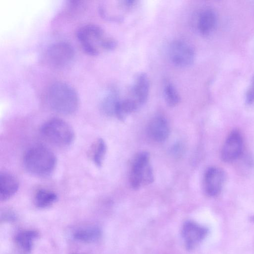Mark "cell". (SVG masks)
<instances>
[{
    "mask_svg": "<svg viewBox=\"0 0 254 254\" xmlns=\"http://www.w3.org/2000/svg\"><path fill=\"white\" fill-rule=\"evenodd\" d=\"M41 133L50 143L59 147H67L73 142L75 135L71 127L64 120L52 118L41 127Z\"/></svg>",
    "mask_w": 254,
    "mask_h": 254,
    "instance_id": "4",
    "label": "cell"
},
{
    "mask_svg": "<svg viewBox=\"0 0 254 254\" xmlns=\"http://www.w3.org/2000/svg\"><path fill=\"white\" fill-rule=\"evenodd\" d=\"M124 4L126 5L127 6H130L133 5L136 1L135 0H124Z\"/></svg>",
    "mask_w": 254,
    "mask_h": 254,
    "instance_id": "25",
    "label": "cell"
},
{
    "mask_svg": "<svg viewBox=\"0 0 254 254\" xmlns=\"http://www.w3.org/2000/svg\"><path fill=\"white\" fill-rule=\"evenodd\" d=\"M246 101L248 104H252L254 102V76L250 87L246 94Z\"/></svg>",
    "mask_w": 254,
    "mask_h": 254,
    "instance_id": "24",
    "label": "cell"
},
{
    "mask_svg": "<svg viewBox=\"0 0 254 254\" xmlns=\"http://www.w3.org/2000/svg\"><path fill=\"white\" fill-rule=\"evenodd\" d=\"M164 95L166 103L171 107L176 106L180 101V96L176 89L170 83L165 84Z\"/></svg>",
    "mask_w": 254,
    "mask_h": 254,
    "instance_id": "21",
    "label": "cell"
},
{
    "mask_svg": "<svg viewBox=\"0 0 254 254\" xmlns=\"http://www.w3.org/2000/svg\"><path fill=\"white\" fill-rule=\"evenodd\" d=\"M149 155L141 152L134 158L130 175V184L132 189L137 190L142 185V173L145 166L149 164Z\"/></svg>",
    "mask_w": 254,
    "mask_h": 254,
    "instance_id": "10",
    "label": "cell"
},
{
    "mask_svg": "<svg viewBox=\"0 0 254 254\" xmlns=\"http://www.w3.org/2000/svg\"><path fill=\"white\" fill-rule=\"evenodd\" d=\"M57 158L49 148L37 145L29 148L24 153L23 164L32 174L40 177L50 175L55 170Z\"/></svg>",
    "mask_w": 254,
    "mask_h": 254,
    "instance_id": "3",
    "label": "cell"
},
{
    "mask_svg": "<svg viewBox=\"0 0 254 254\" xmlns=\"http://www.w3.org/2000/svg\"><path fill=\"white\" fill-rule=\"evenodd\" d=\"M225 180V175L222 170L211 167L205 172L204 179V189L209 196L217 195L221 191Z\"/></svg>",
    "mask_w": 254,
    "mask_h": 254,
    "instance_id": "9",
    "label": "cell"
},
{
    "mask_svg": "<svg viewBox=\"0 0 254 254\" xmlns=\"http://www.w3.org/2000/svg\"><path fill=\"white\" fill-rule=\"evenodd\" d=\"M19 182L12 175L1 173L0 175V200L5 201L12 197L17 191Z\"/></svg>",
    "mask_w": 254,
    "mask_h": 254,
    "instance_id": "14",
    "label": "cell"
},
{
    "mask_svg": "<svg viewBox=\"0 0 254 254\" xmlns=\"http://www.w3.org/2000/svg\"><path fill=\"white\" fill-rule=\"evenodd\" d=\"M72 237L75 240L84 243H92L98 241L102 236L101 229L95 225H87L79 227L72 233Z\"/></svg>",
    "mask_w": 254,
    "mask_h": 254,
    "instance_id": "12",
    "label": "cell"
},
{
    "mask_svg": "<svg viewBox=\"0 0 254 254\" xmlns=\"http://www.w3.org/2000/svg\"><path fill=\"white\" fill-rule=\"evenodd\" d=\"M150 83L149 78L145 73H140L136 77L131 92L135 98L134 100L138 105L144 104L148 97Z\"/></svg>",
    "mask_w": 254,
    "mask_h": 254,
    "instance_id": "13",
    "label": "cell"
},
{
    "mask_svg": "<svg viewBox=\"0 0 254 254\" xmlns=\"http://www.w3.org/2000/svg\"><path fill=\"white\" fill-rule=\"evenodd\" d=\"M243 149V140L240 133L232 131L227 137L221 150L222 160L226 162H232L241 154Z\"/></svg>",
    "mask_w": 254,
    "mask_h": 254,
    "instance_id": "7",
    "label": "cell"
},
{
    "mask_svg": "<svg viewBox=\"0 0 254 254\" xmlns=\"http://www.w3.org/2000/svg\"><path fill=\"white\" fill-rule=\"evenodd\" d=\"M169 55L172 63L179 67H186L191 64L195 53L192 47L182 40H175L170 45Z\"/></svg>",
    "mask_w": 254,
    "mask_h": 254,
    "instance_id": "6",
    "label": "cell"
},
{
    "mask_svg": "<svg viewBox=\"0 0 254 254\" xmlns=\"http://www.w3.org/2000/svg\"><path fill=\"white\" fill-rule=\"evenodd\" d=\"M58 199L57 194L53 191L46 189L38 190L34 196V202L39 208H46L53 205Z\"/></svg>",
    "mask_w": 254,
    "mask_h": 254,
    "instance_id": "18",
    "label": "cell"
},
{
    "mask_svg": "<svg viewBox=\"0 0 254 254\" xmlns=\"http://www.w3.org/2000/svg\"><path fill=\"white\" fill-rule=\"evenodd\" d=\"M16 219L15 213L11 210H4L1 215V219L4 221H13Z\"/></svg>",
    "mask_w": 254,
    "mask_h": 254,
    "instance_id": "22",
    "label": "cell"
},
{
    "mask_svg": "<svg viewBox=\"0 0 254 254\" xmlns=\"http://www.w3.org/2000/svg\"><path fill=\"white\" fill-rule=\"evenodd\" d=\"M147 130L150 137L157 142L166 140L170 132L167 120L160 116L152 119L149 123Z\"/></svg>",
    "mask_w": 254,
    "mask_h": 254,
    "instance_id": "11",
    "label": "cell"
},
{
    "mask_svg": "<svg viewBox=\"0 0 254 254\" xmlns=\"http://www.w3.org/2000/svg\"><path fill=\"white\" fill-rule=\"evenodd\" d=\"M217 23V15L212 9L207 8L200 14L197 22V28L202 35H208L215 27Z\"/></svg>",
    "mask_w": 254,
    "mask_h": 254,
    "instance_id": "15",
    "label": "cell"
},
{
    "mask_svg": "<svg viewBox=\"0 0 254 254\" xmlns=\"http://www.w3.org/2000/svg\"></svg>",
    "mask_w": 254,
    "mask_h": 254,
    "instance_id": "26",
    "label": "cell"
},
{
    "mask_svg": "<svg viewBox=\"0 0 254 254\" xmlns=\"http://www.w3.org/2000/svg\"><path fill=\"white\" fill-rule=\"evenodd\" d=\"M39 232L33 229L20 231L15 236V242L20 249L26 252L32 250L35 241L39 238Z\"/></svg>",
    "mask_w": 254,
    "mask_h": 254,
    "instance_id": "16",
    "label": "cell"
},
{
    "mask_svg": "<svg viewBox=\"0 0 254 254\" xmlns=\"http://www.w3.org/2000/svg\"><path fill=\"white\" fill-rule=\"evenodd\" d=\"M107 151L106 142L102 138H98L91 145L88 156L98 167L102 166Z\"/></svg>",
    "mask_w": 254,
    "mask_h": 254,
    "instance_id": "17",
    "label": "cell"
},
{
    "mask_svg": "<svg viewBox=\"0 0 254 254\" xmlns=\"http://www.w3.org/2000/svg\"><path fill=\"white\" fill-rule=\"evenodd\" d=\"M47 100L53 111L63 115L72 114L78 107L79 100L76 91L69 84L63 81H57L50 85Z\"/></svg>",
    "mask_w": 254,
    "mask_h": 254,
    "instance_id": "1",
    "label": "cell"
},
{
    "mask_svg": "<svg viewBox=\"0 0 254 254\" xmlns=\"http://www.w3.org/2000/svg\"><path fill=\"white\" fill-rule=\"evenodd\" d=\"M45 56L49 66L56 69H63L72 63L74 57V50L69 43L58 42L48 47Z\"/></svg>",
    "mask_w": 254,
    "mask_h": 254,
    "instance_id": "5",
    "label": "cell"
},
{
    "mask_svg": "<svg viewBox=\"0 0 254 254\" xmlns=\"http://www.w3.org/2000/svg\"><path fill=\"white\" fill-rule=\"evenodd\" d=\"M76 35L82 49L91 55H97L102 50H113L117 45L114 39L106 36L102 27L95 24L81 26Z\"/></svg>",
    "mask_w": 254,
    "mask_h": 254,
    "instance_id": "2",
    "label": "cell"
},
{
    "mask_svg": "<svg viewBox=\"0 0 254 254\" xmlns=\"http://www.w3.org/2000/svg\"><path fill=\"white\" fill-rule=\"evenodd\" d=\"M184 148L180 143L174 144L171 149V153L175 157H180L183 153Z\"/></svg>",
    "mask_w": 254,
    "mask_h": 254,
    "instance_id": "23",
    "label": "cell"
},
{
    "mask_svg": "<svg viewBox=\"0 0 254 254\" xmlns=\"http://www.w3.org/2000/svg\"><path fill=\"white\" fill-rule=\"evenodd\" d=\"M119 101L118 91L115 88H111L101 101L102 112L108 116L115 115L116 108Z\"/></svg>",
    "mask_w": 254,
    "mask_h": 254,
    "instance_id": "19",
    "label": "cell"
},
{
    "mask_svg": "<svg viewBox=\"0 0 254 254\" xmlns=\"http://www.w3.org/2000/svg\"><path fill=\"white\" fill-rule=\"evenodd\" d=\"M138 105L133 99L120 100L117 105L115 115L121 121H124L129 114L136 110Z\"/></svg>",
    "mask_w": 254,
    "mask_h": 254,
    "instance_id": "20",
    "label": "cell"
},
{
    "mask_svg": "<svg viewBox=\"0 0 254 254\" xmlns=\"http://www.w3.org/2000/svg\"><path fill=\"white\" fill-rule=\"evenodd\" d=\"M207 234V229L198 224L188 221L184 223L182 235L187 248L193 249L205 237Z\"/></svg>",
    "mask_w": 254,
    "mask_h": 254,
    "instance_id": "8",
    "label": "cell"
}]
</instances>
